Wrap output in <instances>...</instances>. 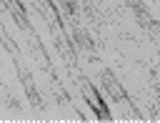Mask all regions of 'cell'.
Segmentation results:
<instances>
[{"mask_svg": "<svg viewBox=\"0 0 160 123\" xmlns=\"http://www.w3.org/2000/svg\"><path fill=\"white\" fill-rule=\"evenodd\" d=\"M82 93H85V98H88V103H90V108L98 113V118H102V120H110V113H108V108H105V103L100 100V95L95 93V88L90 85V83H85L82 85Z\"/></svg>", "mask_w": 160, "mask_h": 123, "instance_id": "obj_1", "label": "cell"}]
</instances>
